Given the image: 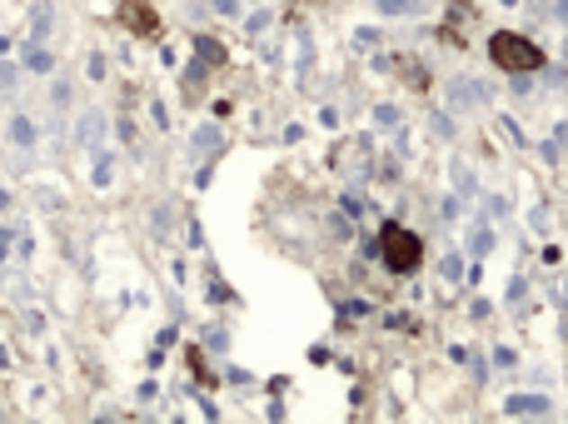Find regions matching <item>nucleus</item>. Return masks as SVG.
<instances>
[{"label":"nucleus","instance_id":"obj_1","mask_svg":"<svg viewBox=\"0 0 568 424\" xmlns=\"http://www.w3.org/2000/svg\"><path fill=\"white\" fill-rule=\"evenodd\" d=\"M379 255H384V265L389 270H414L419 265V239L409 235V230H399V225H389L384 235H379Z\"/></svg>","mask_w":568,"mask_h":424},{"label":"nucleus","instance_id":"obj_2","mask_svg":"<svg viewBox=\"0 0 568 424\" xmlns=\"http://www.w3.org/2000/svg\"><path fill=\"white\" fill-rule=\"evenodd\" d=\"M493 60L504 70H538V50L518 35H493Z\"/></svg>","mask_w":568,"mask_h":424},{"label":"nucleus","instance_id":"obj_3","mask_svg":"<svg viewBox=\"0 0 568 424\" xmlns=\"http://www.w3.org/2000/svg\"><path fill=\"white\" fill-rule=\"evenodd\" d=\"M120 21H125L130 31H135V35H155V31H160L145 0H120Z\"/></svg>","mask_w":568,"mask_h":424},{"label":"nucleus","instance_id":"obj_4","mask_svg":"<svg viewBox=\"0 0 568 424\" xmlns=\"http://www.w3.org/2000/svg\"><path fill=\"white\" fill-rule=\"evenodd\" d=\"M50 21H55V5L50 0H41V5L31 11V45H41L45 35H50Z\"/></svg>","mask_w":568,"mask_h":424},{"label":"nucleus","instance_id":"obj_5","mask_svg":"<svg viewBox=\"0 0 568 424\" xmlns=\"http://www.w3.org/2000/svg\"><path fill=\"white\" fill-rule=\"evenodd\" d=\"M11 140L21 145V150H31V145L41 140V131H35V120H31V115H15V120H11Z\"/></svg>","mask_w":568,"mask_h":424},{"label":"nucleus","instance_id":"obj_6","mask_svg":"<svg viewBox=\"0 0 568 424\" xmlns=\"http://www.w3.org/2000/svg\"><path fill=\"white\" fill-rule=\"evenodd\" d=\"M25 70H35V76H50V70H55V55L45 50V45H31V50H25Z\"/></svg>","mask_w":568,"mask_h":424},{"label":"nucleus","instance_id":"obj_7","mask_svg":"<svg viewBox=\"0 0 568 424\" xmlns=\"http://www.w3.org/2000/svg\"><path fill=\"white\" fill-rule=\"evenodd\" d=\"M509 410H514V414H528V410H534V414H544L548 404L538 400V394H534V400H528V394H518V400H509Z\"/></svg>","mask_w":568,"mask_h":424},{"label":"nucleus","instance_id":"obj_8","mask_svg":"<svg viewBox=\"0 0 568 424\" xmlns=\"http://www.w3.org/2000/svg\"><path fill=\"white\" fill-rule=\"evenodd\" d=\"M95 135H100V115H86V120H80V131H76V140H80V145H90Z\"/></svg>","mask_w":568,"mask_h":424},{"label":"nucleus","instance_id":"obj_9","mask_svg":"<svg viewBox=\"0 0 568 424\" xmlns=\"http://www.w3.org/2000/svg\"><path fill=\"white\" fill-rule=\"evenodd\" d=\"M110 170H115V165H110V155L100 150L95 155V185H110Z\"/></svg>","mask_w":568,"mask_h":424},{"label":"nucleus","instance_id":"obj_10","mask_svg":"<svg viewBox=\"0 0 568 424\" xmlns=\"http://www.w3.org/2000/svg\"><path fill=\"white\" fill-rule=\"evenodd\" d=\"M15 90V66H0V95H11Z\"/></svg>","mask_w":568,"mask_h":424},{"label":"nucleus","instance_id":"obj_11","mask_svg":"<svg viewBox=\"0 0 568 424\" xmlns=\"http://www.w3.org/2000/svg\"><path fill=\"white\" fill-rule=\"evenodd\" d=\"M5 255H11V225H0V265H5Z\"/></svg>","mask_w":568,"mask_h":424}]
</instances>
